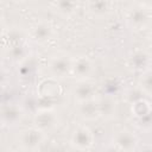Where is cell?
<instances>
[{
	"mask_svg": "<svg viewBox=\"0 0 152 152\" xmlns=\"http://www.w3.org/2000/svg\"><path fill=\"white\" fill-rule=\"evenodd\" d=\"M61 125V116L52 107L38 108L33 114V126L45 133L53 132Z\"/></svg>",
	"mask_w": 152,
	"mask_h": 152,
	"instance_id": "cell-1",
	"label": "cell"
},
{
	"mask_svg": "<svg viewBox=\"0 0 152 152\" xmlns=\"http://www.w3.org/2000/svg\"><path fill=\"white\" fill-rule=\"evenodd\" d=\"M45 140H46V133L34 126L21 129L17 137V142L19 147L25 151L39 150L42 145H44Z\"/></svg>",
	"mask_w": 152,
	"mask_h": 152,
	"instance_id": "cell-2",
	"label": "cell"
},
{
	"mask_svg": "<svg viewBox=\"0 0 152 152\" xmlns=\"http://www.w3.org/2000/svg\"><path fill=\"white\" fill-rule=\"evenodd\" d=\"M95 137L93 131L86 125H78L74 128L70 135V145L78 151L90 150L94 146Z\"/></svg>",
	"mask_w": 152,
	"mask_h": 152,
	"instance_id": "cell-3",
	"label": "cell"
},
{
	"mask_svg": "<svg viewBox=\"0 0 152 152\" xmlns=\"http://www.w3.org/2000/svg\"><path fill=\"white\" fill-rule=\"evenodd\" d=\"M72 57L65 53H57L52 56L48 63V70L55 78H64L71 75Z\"/></svg>",
	"mask_w": 152,
	"mask_h": 152,
	"instance_id": "cell-4",
	"label": "cell"
},
{
	"mask_svg": "<svg viewBox=\"0 0 152 152\" xmlns=\"http://www.w3.org/2000/svg\"><path fill=\"white\" fill-rule=\"evenodd\" d=\"M97 94H99L97 84L91 78L77 80V82L74 84L71 89V95L76 102L95 99Z\"/></svg>",
	"mask_w": 152,
	"mask_h": 152,
	"instance_id": "cell-5",
	"label": "cell"
},
{
	"mask_svg": "<svg viewBox=\"0 0 152 152\" xmlns=\"http://www.w3.org/2000/svg\"><path fill=\"white\" fill-rule=\"evenodd\" d=\"M95 72V63L88 56H77L72 57L71 64V75L77 80L91 78Z\"/></svg>",
	"mask_w": 152,
	"mask_h": 152,
	"instance_id": "cell-6",
	"label": "cell"
},
{
	"mask_svg": "<svg viewBox=\"0 0 152 152\" xmlns=\"http://www.w3.org/2000/svg\"><path fill=\"white\" fill-rule=\"evenodd\" d=\"M139 139L137 134L127 128H122L115 132L113 135V145L120 151H134L138 148Z\"/></svg>",
	"mask_w": 152,
	"mask_h": 152,
	"instance_id": "cell-7",
	"label": "cell"
},
{
	"mask_svg": "<svg viewBox=\"0 0 152 152\" xmlns=\"http://www.w3.org/2000/svg\"><path fill=\"white\" fill-rule=\"evenodd\" d=\"M24 115V109L17 103H5L0 106V121L6 126L20 124Z\"/></svg>",
	"mask_w": 152,
	"mask_h": 152,
	"instance_id": "cell-8",
	"label": "cell"
},
{
	"mask_svg": "<svg viewBox=\"0 0 152 152\" xmlns=\"http://www.w3.org/2000/svg\"><path fill=\"white\" fill-rule=\"evenodd\" d=\"M150 19H151L150 10L140 5L134 8H131L126 14V21L128 26L135 30H141L145 26H147L150 23Z\"/></svg>",
	"mask_w": 152,
	"mask_h": 152,
	"instance_id": "cell-9",
	"label": "cell"
},
{
	"mask_svg": "<svg viewBox=\"0 0 152 152\" xmlns=\"http://www.w3.org/2000/svg\"><path fill=\"white\" fill-rule=\"evenodd\" d=\"M37 91L43 100H51L53 97H58L62 94V88L57 78L49 76L48 78H44L39 82Z\"/></svg>",
	"mask_w": 152,
	"mask_h": 152,
	"instance_id": "cell-10",
	"label": "cell"
},
{
	"mask_svg": "<svg viewBox=\"0 0 152 152\" xmlns=\"http://www.w3.org/2000/svg\"><path fill=\"white\" fill-rule=\"evenodd\" d=\"M96 100H97L100 118L113 119L118 114V101H116L115 96L103 94L101 96L97 95Z\"/></svg>",
	"mask_w": 152,
	"mask_h": 152,
	"instance_id": "cell-11",
	"label": "cell"
},
{
	"mask_svg": "<svg viewBox=\"0 0 152 152\" xmlns=\"http://www.w3.org/2000/svg\"><path fill=\"white\" fill-rule=\"evenodd\" d=\"M96 97L91 99V100L76 102L77 103L76 104V114L80 119H82L84 121H94L100 118Z\"/></svg>",
	"mask_w": 152,
	"mask_h": 152,
	"instance_id": "cell-12",
	"label": "cell"
},
{
	"mask_svg": "<svg viewBox=\"0 0 152 152\" xmlns=\"http://www.w3.org/2000/svg\"><path fill=\"white\" fill-rule=\"evenodd\" d=\"M132 104V113L135 116V119L139 122H142L144 126L150 127V119H151V106L150 102L146 101L144 97L139 99L134 102L131 103Z\"/></svg>",
	"mask_w": 152,
	"mask_h": 152,
	"instance_id": "cell-13",
	"label": "cell"
},
{
	"mask_svg": "<svg viewBox=\"0 0 152 152\" xmlns=\"http://www.w3.org/2000/svg\"><path fill=\"white\" fill-rule=\"evenodd\" d=\"M31 36L33 40H36L37 43H40V44L46 43L53 36V27L48 21H39L32 27Z\"/></svg>",
	"mask_w": 152,
	"mask_h": 152,
	"instance_id": "cell-14",
	"label": "cell"
},
{
	"mask_svg": "<svg viewBox=\"0 0 152 152\" xmlns=\"http://www.w3.org/2000/svg\"><path fill=\"white\" fill-rule=\"evenodd\" d=\"M112 0H88L87 2L88 12L96 18L108 15L112 12Z\"/></svg>",
	"mask_w": 152,
	"mask_h": 152,
	"instance_id": "cell-15",
	"label": "cell"
},
{
	"mask_svg": "<svg viewBox=\"0 0 152 152\" xmlns=\"http://www.w3.org/2000/svg\"><path fill=\"white\" fill-rule=\"evenodd\" d=\"M150 63H151L150 53L144 51V50L135 51L129 57V65L135 71L142 72V71L150 69Z\"/></svg>",
	"mask_w": 152,
	"mask_h": 152,
	"instance_id": "cell-16",
	"label": "cell"
},
{
	"mask_svg": "<svg viewBox=\"0 0 152 152\" xmlns=\"http://www.w3.org/2000/svg\"><path fill=\"white\" fill-rule=\"evenodd\" d=\"M55 8L56 11L65 18L72 17L80 8L78 0H55Z\"/></svg>",
	"mask_w": 152,
	"mask_h": 152,
	"instance_id": "cell-17",
	"label": "cell"
},
{
	"mask_svg": "<svg viewBox=\"0 0 152 152\" xmlns=\"http://www.w3.org/2000/svg\"><path fill=\"white\" fill-rule=\"evenodd\" d=\"M28 51H27V46L20 42V40H17L14 44H12L11 46H8V57L12 59V61H15V62H21L24 61L25 58H27Z\"/></svg>",
	"mask_w": 152,
	"mask_h": 152,
	"instance_id": "cell-18",
	"label": "cell"
},
{
	"mask_svg": "<svg viewBox=\"0 0 152 152\" xmlns=\"http://www.w3.org/2000/svg\"><path fill=\"white\" fill-rule=\"evenodd\" d=\"M138 89L142 94H145L147 96L151 95L152 81H151V71H150V69H147V70H145V71L141 72L140 77L138 80Z\"/></svg>",
	"mask_w": 152,
	"mask_h": 152,
	"instance_id": "cell-19",
	"label": "cell"
},
{
	"mask_svg": "<svg viewBox=\"0 0 152 152\" xmlns=\"http://www.w3.org/2000/svg\"><path fill=\"white\" fill-rule=\"evenodd\" d=\"M8 80V75L6 72V70H4L2 68H0V86H4Z\"/></svg>",
	"mask_w": 152,
	"mask_h": 152,
	"instance_id": "cell-20",
	"label": "cell"
},
{
	"mask_svg": "<svg viewBox=\"0 0 152 152\" xmlns=\"http://www.w3.org/2000/svg\"><path fill=\"white\" fill-rule=\"evenodd\" d=\"M139 1V5L140 6H142V7H145V8H151V2H152V0H138Z\"/></svg>",
	"mask_w": 152,
	"mask_h": 152,
	"instance_id": "cell-21",
	"label": "cell"
},
{
	"mask_svg": "<svg viewBox=\"0 0 152 152\" xmlns=\"http://www.w3.org/2000/svg\"><path fill=\"white\" fill-rule=\"evenodd\" d=\"M5 31V21H4V18L0 15V36H2Z\"/></svg>",
	"mask_w": 152,
	"mask_h": 152,
	"instance_id": "cell-22",
	"label": "cell"
},
{
	"mask_svg": "<svg viewBox=\"0 0 152 152\" xmlns=\"http://www.w3.org/2000/svg\"><path fill=\"white\" fill-rule=\"evenodd\" d=\"M14 1H18L19 2V1H25V0H14Z\"/></svg>",
	"mask_w": 152,
	"mask_h": 152,
	"instance_id": "cell-23",
	"label": "cell"
}]
</instances>
